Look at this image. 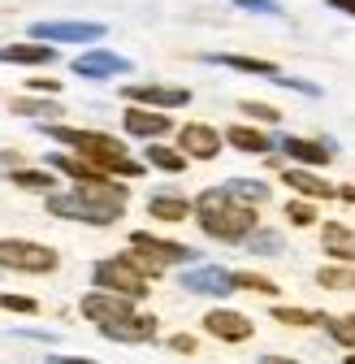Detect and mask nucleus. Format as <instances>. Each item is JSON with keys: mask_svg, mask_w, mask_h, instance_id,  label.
<instances>
[{"mask_svg": "<svg viewBox=\"0 0 355 364\" xmlns=\"http://www.w3.org/2000/svg\"><path fill=\"white\" fill-rule=\"evenodd\" d=\"M82 316L96 321L100 334L113 343H148L156 334V316L135 312L130 295H117V291H92L82 299Z\"/></svg>", "mask_w": 355, "mask_h": 364, "instance_id": "2", "label": "nucleus"}, {"mask_svg": "<svg viewBox=\"0 0 355 364\" xmlns=\"http://www.w3.org/2000/svg\"><path fill=\"white\" fill-rule=\"evenodd\" d=\"M346 364H355V351H351V355H346Z\"/></svg>", "mask_w": 355, "mask_h": 364, "instance_id": "44", "label": "nucleus"}, {"mask_svg": "<svg viewBox=\"0 0 355 364\" xmlns=\"http://www.w3.org/2000/svg\"><path fill=\"white\" fill-rule=\"evenodd\" d=\"M282 152L290 161H303V165H329L334 161L329 144H312V139H282Z\"/></svg>", "mask_w": 355, "mask_h": 364, "instance_id": "18", "label": "nucleus"}, {"mask_svg": "<svg viewBox=\"0 0 355 364\" xmlns=\"http://www.w3.org/2000/svg\"><path fill=\"white\" fill-rule=\"evenodd\" d=\"M273 316L282 326H325L321 312H303V308H273Z\"/></svg>", "mask_w": 355, "mask_h": 364, "instance_id": "30", "label": "nucleus"}, {"mask_svg": "<svg viewBox=\"0 0 355 364\" xmlns=\"http://www.w3.org/2000/svg\"><path fill=\"white\" fill-rule=\"evenodd\" d=\"M195 217H200L204 230L212 239H221V243H247V235L256 230V204L234 200L226 187L204 191L195 200Z\"/></svg>", "mask_w": 355, "mask_h": 364, "instance_id": "3", "label": "nucleus"}, {"mask_svg": "<svg viewBox=\"0 0 355 364\" xmlns=\"http://www.w3.org/2000/svg\"><path fill=\"white\" fill-rule=\"evenodd\" d=\"M247 247H251V252H260V256H278L286 243H282V235H278V230H260V225H256V230L247 235Z\"/></svg>", "mask_w": 355, "mask_h": 364, "instance_id": "28", "label": "nucleus"}, {"mask_svg": "<svg viewBox=\"0 0 355 364\" xmlns=\"http://www.w3.org/2000/svg\"><path fill=\"white\" fill-rule=\"evenodd\" d=\"M178 144H182V152L195 156V161H212V156L221 152V134H217L212 126H204V122H191V126H182Z\"/></svg>", "mask_w": 355, "mask_h": 364, "instance_id": "12", "label": "nucleus"}, {"mask_svg": "<svg viewBox=\"0 0 355 364\" xmlns=\"http://www.w3.org/2000/svg\"><path fill=\"white\" fill-rule=\"evenodd\" d=\"M317 282L329 291H355V269L351 264H325V269H317Z\"/></svg>", "mask_w": 355, "mask_h": 364, "instance_id": "24", "label": "nucleus"}, {"mask_svg": "<svg viewBox=\"0 0 355 364\" xmlns=\"http://www.w3.org/2000/svg\"><path fill=\"white\" fill-rule=\"evenodd\" d=\"M217 65H230V70H243V74H278L273 61H260V57H230V53H221V57H208Z\"/></svg>", "mask_w": 355, "mask_h": 364, "instance_id": "25", "label": "nucleus"}, {"mask_svg": "<svg viewBox=\"0 0 355 364\" xmlns=\"http://www.w3.org/2000/svg\"><path fill=\"white\" fill-rule=\"evenodd\" d=\"M256 364H299V360H290V355H260Z\"/></svg>", "mask_w": 355, "mask_h": 364, "instance_id": "42", "label": "nucleus"}, {"mask_svg": "<svg viewBox=\"0 0 355 364\" xmlns=\"http://www.w3.org/2000/svg\"><path fill=\"white\" fill-rule=\"evenodd\" d=\"M0 269L53 273L57 269V252L53 247H39V243H22V239H0Z\"/></svg>", "mask_w": 355, "mask_h": 364, "instance_id": "6", "label": "nucleus"}, {"mask_svg": "<svg viewBox=\"0 0 355 364\" xmlns=\"http://www.w3.org/2000/svg\"><path fill=\"white\" fill-rule=\"evenodd\" d=\"M31 91H39V96H53V91H61V82H53V78H31Z\"/></svg>", "mask_w": 355, "mask_h": 364, "instance_id": "37", "label": "nucleus"}, {"mask_svg": "<svg viewBox=\"0 0 355 364\" xmlns=\"http://www.w3.org/2000/svg\"><path fill=\"white\" fill-rule=\"evenodd\" d=\"M121 96L135 105H148V109H178L191 100V91H182V87H126Z\"/></svg>", "mask_w": 355, "mask_h": 364, "instance_id": "14", "label": "nucleus"}, {"mask_svg": "<svg viewBox=\"0 0 355 364\" xmlns=\"http://www.w3.org/2000/svg\"><path fill=\"white\" fill-rule=\"evenodd\" d=\"M182 287L195 291V295H230L234 291V273L217 269V264H195L182 273Z\"/></svg>", "mask_w": 355, "mask_h": 364, "instance_id": "9", "label": "nucleus"}, {"mask_svg": "<svg viewBox=\"0 0 355 364\" xmlns=\"http://www.w3.org/2000/svg\"><path fill=\"white\" fill-rule=\"evenodd\" d=\"M282 182H286L290 191L307 196V200H334V196H338L329 182H325V178H317L312 169H282Z\"/></svg>", "mask_w": 355, "mask_h": 364, "instance_id": "16", "label": "nucleus"}, {"mask_svg": "<svg viewBox=\"0 0 355 364\" xmlns=\"http://www.w3.org/2000/svg\"><path fill=\"white\" fill-rule=\"evenodd\" d=\"M22 169V156L18 152H0V173H18Z\"/></svg>", "mask_w": 355, "mask_h": 364, "instance_id": "36", "label": "nucleus"}, {"mask_svg": "<svg viewBox=\"0 0 355 364\" xmlns=\"http://www.w3.org/2000/svg\"><path fill=\"white\" fill-rule=\"evenodd\" d=\"M148 213L160 217V221H182V217L191 213V204H187L182 196H152V200H148Z\"/></svg>", "mask_w": 355, "mask_h": 364, "instance_id": "22", "label": "nucleus"}, {"mask_svg": "<svg viewBox=\"0 0 355 364\" xmlns=\"http://www.w3.org/2000/svg\"><path fill=\"white\" fill-rule=\"evenodd\" d=\"M204 330H208L212 338H221V343H247V338L256 334L247 316H243V312H230V308L208 312V316H204Z\"/></svg>", "mask_w": 355, "mask_h": 364, "instance_id": "10", "label": "nucleus"}, {"mask_svg": "<svg viewBox=\"0 0 355 364\" xmlns=\"http://www.w3.org/2000/svg\"><path fill=\"white\" fill-rule=\"evenodd\" d=\"M286 87L303 91V96H321V87H317V82H303V78H286Z\"/></svg>", "mask_w": 355, "mask_h": 364, "instance_id": "38", "label": "nucleus"}, {"mask_svg": "<svg viewBox=\"0 0 355 364\" xmlns=\"http://www.w3.org/2000/svg\"><path fill=\"white\" fill-rule=\"evenodd\" d=\"M121 126L130 130V134H139V139H160V134L173 126L165 113H156V109H148V105H130L126 109V117H121Z\"/></svg>", "mask_w": 355, "mask_h": 364, "instance_id": "13", "label": "nucleus"}, {"mask_svg": "<svg viewBox=\"0 0 355 364\" xmlns=\"http://www.w3.org/2000/svg\"><path fill=\"white\" fill-rule=\"evenodd\" d=\"M13 182H18V187H31V191H57L53 169H18Z\"/></svg>", "mask_w": 355, "mask_h": 364, "instance_id": "27", "label": "nucleus"}, {"mask_svg": "<svg viewBox=\"0 0 355 364\" xmlns=\"http://www.w3.org/2000/svg\"><path fill=\"white\" fill-rule=\"evenodd\" d=\"M130 247L148 252V256L160 260V264H191V260H200L195 247H187V243H169V239H156V235H143V230L130 235Z\"/></svg>", "mask_w": 355, "mask_h": 364, "instance_id": "8", "label": "nucleus"}, {"mask_svg": "<svg viewBox=\"0 0 355 364\" xmlns=\"http://www.w3.org/2000/svg\"><path fill=\"white\" fill-rule=\"evenodd\" d=\"M48 364H100V360H87V355H53Z\"/></svg>", "mask_w": 355, "mask_h": 364, "instance_id": "40", "label": "nucleus"}, {"mask_svg": "<svg viewBox=\"0 0 355 364\" xmlns=\"http://www.w3.org/2000/svg\"><path fill=\"white\" fill-rule=\"evenodd\" d=\"M286 217H290L295 225H312V221H317V208L307 204V200H295V204H286Z\"/></svg>", "mask_w": 355, "mask_h": 364, "instance_id": "33", "label": "nucleus"}, {"mask_svg": "<svg viewBox=\"0 0 355 364\" xmlns=\"http://www.w3.org/2000/svg\"><path fill=\"white\" fill-rule=\"evenodd\" d=\"M234 5H239V9H251V14H273V18L282 14L273 0H234Z\"/></svg>", "mask_w": 355, "mask_h": 364, "instance_id": "35", "label": "nucleus"}, {"mask_svg": "<svg viewBox=\"0 0 355 364\" xmlns=\"http://www.w3.org/2000/svg\"><path fill=\"white\" fill-rule=\"evenodd\" d=\"M48 213L65 221H87V225H113L126 213V191L113 187L109 178L100 182H78L74 191H48Z\"/></svg>", "mask_w": 355, "mask_h": 364, "instance_id": "1", "label": "nucleus"}, {"mask_svg": "<svg viewBox=\"0 0 355 364\" xmlns=\"http://www.w3.org/2000/svg\"><path fill=\"white\" fill-rule=\"evenodd\" d=\"M234 287H247V291H260V295H278V282L260 278V273H234Z\"/></svg>", "mask_w": 355, "mask_h": 364, "instance_id": "31", "label": "nucleus"}, {"mask_svg": "<svg viewBox=\"0 0 355 364\" xmlns=\"http://www.w3.org/2000/svg\"><path fill=\"white\" fill-rule=\"evenodd\" d=\"M74 74H78V78H117V74H130V61L117 57V53L96 48V53L74 57Z\"/></svg>", "mask_w": 355, "mask_h": 364, "instance_id": "11", "label": "nucleus"}, {"mask_svg": "<svg viewBox=\"0 0 355 364\" xmlns=\"http://www.w3.org/2000/svg\"><path fill=\"white\" fill-rule=\"evenodd\" d=\"M329 9H338V14H346V18H355V0H325Z\"/></svg>", "mask_w": 355, "mask_h": 364, "instance_id": "39", "label": "nucleus"}, {"mask_svg": "<svg viewBox=\"0 0 355 364\" xmlns=\"http://www.w3.org/2000/svg\"><path fill=\"white\" fill-rule=\"evenodd\" d=\"M321 247H325L334 260H346V264H355V230H351V225H342V221H329L325 230H321Z\"/></svg>", "mask_w": 355, "mask_h": 364, "instance_id": "17", "label": "nucleus"}, {"mask_svg": "<svg viewBox=\"0 0 355 364\" xmlns=\"http://www.w3.org/2000/svg\"><path fill=\"white\" fill-rule=\"evenodd\" d=\"M243 113H247V117H256V122H269V126H278V122H282V113H278L273 105H260V100H243Z\"/></svg>", "mask_w": 355, "mask_h": 364, "instance_id": "32", "label": "nucleus"}, {"mask_svg": "<svg viewBox=\"0 0 355 364\" xmlns=\"http://www.w3.org/2000/svg\"><path fill=\"white\" fill-rule=\"evenodd\" d=\"M0 308H9V312H35L39 304L26 299V295H0Z\"/></svg>", "mask_w": 355, "mask_h": 364, "instance_id": "34", "label": "nucleus"}, {"mask_svg": "<svg viewBox=\"0 0 355 364\" xmlns=\"http://www.w3.org/2000/svg\"><path fill=\"white\" fill-rule=\"evenodd\" d=\"M325 330H329L334 343H342V347L355 351V316H325Z\"/></svg>", "mask_w": 355, "mask_h": 364, "instance_id": "29", "label": "nucleus"}, {"mask_svg": "<svg viewBox=\"0 0 355 364\" xmlns=\"http://www.w3.org/2000/svg\"><path fill=\"white\" fill-rule=\"evenodd\" d=\"M173 351H195V338H169Z\"/></svg>", "mask_w": 355, "mask_h": 364, "instance_id": "41", "label": "nucleus"}, {"mask_svg": "<svg viewBox=\"0 0 355 364\" xmlns=\"http://www.w3.org/2000/svg\"><path fill=\"white\" fill-rule=\"evenodd\" d=\"M43 134H53V139H65L74 144L92 165H100L104 173H126V178H139L143 165L126 156V144L113 139V134H100V130H74V126H39Z\"/></svg>", "mask_w": 355, "mask_h": 364, "instance_id": "4", "label": "nucleus"}, {"mask_svg": "<svg viewBox=\"0 0 355 364\" xmlns=\"http://www.w3.org/2000/svg\"><path fill=\"white\" fill-rule=\"evenodd\" d=\"M230 148H239V152H269L273 148V139L264 130H256V126H230Z\"/></svg>", "mask_w": 355, "mask_h": 364, "instance_id": "19", "label": "nucleus"}, {"mask_svg": "<svg viewBox=\"0 0 355 364\" xmlns=\"http://www.w3.org/2000/svg\"><path fill=\"white\" fill-rule=\"evenodd\" d=\"M0 61H5V65H48V61H57V48H53V43H43V39H35V43H9V48H0Z\"/></svg>", "mask_w": 355, "mask_h": 364, "instance_id": "15", "label": "nucleus"}, {"mask_svg": "<svg viewBox=\"0 0 355 364\" xmlns=\"http://www.w3.org/2000/svg\"><path fill=\"white\" fill-rule=\"evenodd\" d=\"M92 278H96L100 291H117V295H130V299H143V295H148V273H139L126 256L100 260V264L92 269Z\"/></svg>", "mask_w": 355, "mask_h": 364, "instance_id": "5", "label": "nucleus"}, {"mask_svg": "<svg viewBox=\"0 0 355 364\" xmlns=\"http://www.w3.org/2000/svg\"><path fill=\"white\" fill-rule=\"evenodd\" d=\"M31 35L43 43H92L104 35V26L100 22H35Z\"/></svg>", "mask_w": 355, "mask_h": 364, "instance_id": "7", "label": "nucleus"}, {"mask_svg": "<svg viewBox=\"0 0 355 364\" xmlns=\"http://www.w3.org/2000/svg\"><path fill=\"white\" fill-rule=\"evenodd\" d=\"M48 161H53V169H61V173H70V178H78V182H100V178H104V169L92 165L87 156H48Z\"/></svg>", "mask_w": 355, "mask_h": 364, "instance_id": "20", "label": "nucleus"}, {"mask_svg": "<svg viewBox=\"0 0 355 364\" xmlns=\"http://www.w3.org/2000/svg\"><path fill=\"white\" fill-rule=\"evenodd\" d=\"M226 191H230L234 200H243V204H264V200H269V187H264V182H256V178H230Z\"/></svg>", "mask_w": 355, "mask_h": 364, "instance_id": "23", "label": "nucleus"}, {"mask_svg": "<svg viewBox=\"0 0 355 364\" xmlns=\"http://www.w3.org/2000/svg\"><path fill=\"white\" fill-rule=\"evenodd\" d=\"M9 109L22 113V117H39V122H57V117H61V105H57L53 96H39V100H13Z\"/></svg>", "mask_w": 355, "mask_h": 364, "instance_id": "21", "label": "nucleus"}, {"mask_svg": "<svg viewBox=\"0 0 355 364\" xmlns=\"http://www.w3.org/2000/svg\"><path fill=\"white\" fill-rule=\"evenodd\" d=\"M143 161H152V165L165 169V173H182V169H187V152H173V148H160V144H152Z\"/></svg>", "mask_w": 355, "mask_h": 364, "instance_id": "26", "label": "nucleus"}, {"mask_svg": "<svg viewBox=\"0 0 355 364\" xmlns=\"http://www.w3.org/2000/svg\"><path fill=\"white\" fill-rule=\"evenodd\" d=\"M338 200L342 204H355V187H338Z\"/></svg>", "mask_w": 355, "mask_h": 364, "instance_id": "43", "label": "nucleus"}]
</instances>
